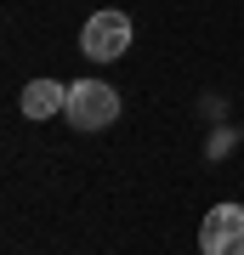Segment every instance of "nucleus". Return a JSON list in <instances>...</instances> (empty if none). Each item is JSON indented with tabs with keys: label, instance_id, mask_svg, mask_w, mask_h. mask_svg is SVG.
<instances>
[{
	"label": "nucleus",
	"instance_id": "obj_1",
	"mask_svg": "<svg viewBox=\"0 0 244 255\" xmlns=\"http://www.w3.org/2000/svg\"><path fill=\"white\" fill-rule=\"evenodd\" d=\"M119 119V91L108 80H80L68 85V125L74 130H108Z\"/></svg>",
	"mask_w": 244,
	"mask_h": 255
},
{
	"label": "nucleus",
	"instance_id": "obj_2",
	"mask_svg": "<svg viewBox=\"0 0 244 255\" xmlns=\"http://www.w3.org/2000/svg\"><path fill=\"white\" fill-rule=\"evenodd\" d=\"M80 46H85V57H97V63L125 57V46H131V17H125V11H91Z\"/></svg>",
	"mask_w": 244,
	"mask_h": 255
},
{
	"label": "nucleus",
	"instance_id": "obj_3",
	"mask_svg": "<svg viewBox=\"0 0 244 255\" xmlns=\"http://www.w3.org/2000/svg\"><path fill=\"white\" fill-rule=\"evenodd\" d=\"M199 250L205 255H244V210L239 204H216L199 227Z\"/></svg>",
	"mask_w": 244,
	"mask_h": 255
},
{
	"label": "nucleus",
	"instance_id": "obj_4",
	"mask_svg": "<svg viewBox=\"0 0 244 255\" xmlns=\"http://www.w3.org/2000/svg\"><path fill=\"white\" fill-rule=\"evenodd\" d=\"M23 114H28V119L68 114V85H57V80H34V85H23Z\"/></svg>",
	"mask_w": 244,
	"mask_h": 255
}]
</instances>
